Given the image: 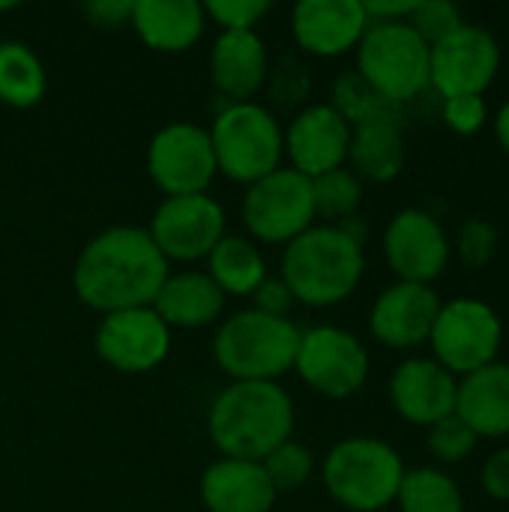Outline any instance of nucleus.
<instances>
[{"instance_id":"4be33fe9","label":"nucleus","mask_w":509,"mask_h":512,"mask_svg":"<svg viewBox=\"0 0 509 512\" xmlns=\"http://www.w3.org/2000/svg\"><path fill=\"white\" fill-rule=\"evenodd\" d=\"M456 417L477 435V441L509 438V363L495 360L459 378Z\"/></svg>"},{"instance_id":"412c9836","label":"nucleus","mask_w":509,"mask_h":512,"mask_svg":"<svg viewBox=\"0 0 509 512\" xmlns=\"http://www.w3.org/2000/svg\"><path fill=\"white\" fill-rule=\"evenodd\" d=\"M201 501L207 512H270L276 489L261 462L216 459L201 474Z\"/></svg>"},{"instance_id":"6ab92c4d","label":"nucleus","mask_w":509,"mask_h":512,"mask_svg":"<svg viewBox=\"0 0 509 512\" xmlns=\"http://www.w3.org/2000/svg\"><path fill=\"white\" fill-rule=\"evenodd\" d=\"M369 27L360 0H300L291 15L294 39L315 57H339L360 45Z\"/></svg>"},{"instance_id":"ddd939ff","label":"nucleus","mask_w":509,"mask_h":512,"mask_svg":"<svg viewBox=\"0 0 509 512\" xmlns=\"http://www.w3.org/2000/svg\"><path fill=\"white\" fill-rule=\"evenodd\" d=\"M384 258L399 282L432 285L450 264L453 243L438 216L423 207L399 210L384 228Z\"/></svg>"},{"instance_id":"423d86ee","label":"nucleus","mask_w":509,"mask_h":512,"mask_svg":"<svg viewBox=\"0 0 509 512\" xmlns=\"http://www.w3.org/2000/svg\"><path fill=\"white\" fill-rule=\"evenodd\" d=\"M216 171L234 183L252 186L282 168L285 138L279 120L258 102H228L207 129Z\"/></svg>"},{"instance_id":"a878e982","label":"nucleus","mask_w":509,"mask_h":512,"mask_svg":"<svg viewBox=\"0 0 509 512\" xmlns=\"http://www.w3.org/2000/svg\"><path fill=\"white\" fill-rule=\"evenodd\" d=\"M207 276L225 297H252L267 279V261L252 240L225 234L207 255Z\"/></svg>"},{"instance_id":"e433bc0d","label":"nucleus","mask_w":509,"mask_h":512,"mask_svg":"<svg viewBox=\"0 0 509 512\" xmlns=\"http://www.w3.org/2000/svg\"><path fill=\"white\" fill-rule=\"evenodd\" d=\"M480 486L492 501L509 504V444L495 450L480 468Z\"/></svg>"},{"instance_id":"4468645a","label":"nucleus","mask_w":509,"mask_h":512,"mask_svg":"<svg viewBox=\"0 0 509 512\" xmlns=\"http://www.w3.org/2000/svg\"><path fill=\"white\" fill-rule=\"evenodd\" d=\"M147 231L168 264L198 261L207 258L213 246L225 237V210L207 192L174 195L156 207Z\"/></svg>"},{"instance_id":"f704fd0d","label":"nucleus","mask_w":509,"mask_h":512,"mask_svg":"<svg viewBox=\"0 0 509 512\" xmlns=\"http://www.w3.org/2000/svg\"><path fill=\"white\" fill-rule=\"evenodd\" d=\"M270 12V0H210L204 15L219 21L222 30H255V24Z\"/></svg>"},{"instance_id":"b1692460","label":"nucleus","mask_w":509,"mask_h":512,"mask_svg":"<svg viewBox=\"0 0 509 512\" xmlns=\"http://www.w3.org/2000/svg\"><path fill=\"white\" fill-rule=\"evenodd\" d=\"M225 309V294L207 273H171L153 300V312L171 330H198L213 324Z\"/></svg>"},{"instance_id":"2f4dec72","label":"nucleus","mask_w":509,"mask_h":512,"mask_svg":"<svg viewBox=\"0 0 509 512\" xmlns=\"http://www.w3.org/2000/svg\"><path fill=\"white\" fill-rule=\"evenodd\" d=\"M426 447L438 462L459 465L474 453L477 435L456 414H450V417H444V420H438L435 426L426 429Z\"/></svg>"},{"instance_id":"dca6fc26","label":"nucleus","mask_w":509,"mask_h":512,"mask_svg":"<svg viewBox=\"0 0 509 512\" xmlns=\"http://www.w3.org/2000/svg\"><path fill=\"white\" fill-rule=\"evenodd\" d=\"M351 132H354L351 123L330 102L303 108L282 132L285 156L291 162L288 168H294L297 174L309 180L327 171L345 168Z\"/></svg>"},{"instance_id":"39448f33","label":"nucleus","mask_w":509,"mask_h":512,"mask_svg":"<svg viewBox=\"0 0 509 512\" xmlns=\"http://www.w3.org/2000/svg\"><path fill=\"white\" fill-rule=\"evenodd\" d=\"M405 462L381 438H345L324 456L321 477L330 498L351 512H381L396 504Z\"/></svg>"},{"instance_id":"0eeeda50","label":"nucleus","mask_w":509,"mask_h":512,"mask_svg":"<svg viewBox=\"0 0 509 512\" xmlns=\"http://www.w3.org/2000/svg\"><path fill=\"white\" fill-rule=\"evenodd\" d=\"M357 51V75L387 102L402 105L429 90V45L408 21L369 24Z\"/></svg>"},{"instance_id":"58836bf2","label":"nucleus","mask_w":509,"mask_h":512,"mask_svg":"<svg viewBox=\"0 0 509 512\" xmlns=\"http://www.w3.org/2000/svg\"><path fill=\"white\" fill-rule=\"evenodd\" d=\"M84 12L96 27H120L132 18V0H90Z\"/></svg>"},{"instance_id":"c85d7f7f","label":"nucleus","mask_w":509,"mask_h":512,"mask_svg":"<svg viewBox=\"0 0 509 512\" xmlns=\"http://www.w3.org/2000/svg\"><path fill=\"white\" fill-rule=\"evenodd\" d=\"M330 105L351 123V129L366 126V123H396L399 108H402V105H393L384 96H378L357 72H345L333 81Z\"/></svg>"},{"instance_id":"7c9ffc66","label":"nucleus","mask_w":509,"mask_h":512,"mask_svg":"<svg viewBox=\"0 0 509 512\" xmlns=\"http://www.w3.org/2000/svg\"><path fill=\"white\" fill-rule=\"evenodd\" d=\"M261 465H264L276 495H282V492H297L312 480L315 456H312V450L306 444L291 438V441L279 444Z\"/></svg>"},{"instance_id":"6e6552de","label":"nucleus","mask_w":509,"mask_h":512,"mask_svg":"<svg viewBox=\"0 0 509 512\" xmlns=\"http://www.w3.org/2000/svg\"><path fill=\"white\" fill-rule=\"evenodd\" d=\"M432 360L450 375L465 378L498 360L504 345V321L486 300L456 297L441 303L435 327L429 333Z\"/></svg>"},{"instance_id":"c9c22d12","label":"nucleus","mask_w":509,"mask_h":512,"mask_svg":"<svg viewBox=\"0 0 509 512\" xmlns=\"http://www.w3.org/2000/svg\"><path fill=\"white\" fill-rule=\"evenodd\" d=\"M444 123L456 135H477L489 123L486 96H453L444 99Z\"/></svg>"},{"instance_id":"a211bd4d","label":"nucleus","mask_w":509,"mask_h":512,"mask_svg":"<svg viewBox=\"0 0 509 512\" xmlns=\"http://www.w3.org/2000/svg\"><path fill=\"white\" fill-rule=\"evenodd\" d=\"M459 378L450 375L432 357H411L390 375V405L411 426H435L456 414Z\"/></svg>"},{"instance_id":"9d476101","label":"nucleus","mask_w":509,"mask_h":512,"mask_svg":"<svg viewBox=\"0 0 509 512\" xmlns=\"http://www.w3.org/2000/svg\"><path fill=\"white\" fill-rule=\"evenodd\" d=\"M243 222L261 243L288 246L315 225L312 180L294 168H276L243 192Z\"/></svg>"},{"instance_id":"4c0bfd02","label":"nucleus","mask_w":509,"mask_h":512,"mask_svg":"<svg viewBox=\"0 0 509 512\" xmlns=\"http://www.w3.org/2000/svg\"><path fill=\"white\" fill-rule=\"evenodd\" d=\"M252 300H255L252 309L267 312V315H276V318H288V312H291V306H294V297H291L288 285H285L279 276H267V279L258 285V291L252 294Z\"/></svg>"},{"instance_id":"20e7f679","label":"nucleus","mask_w":509,"mask_h":512,"mask_svg":"<svg viewBox=\"0 0 509 512\" xmlns=\"http://www.w3.org/2000/svg\"><path fill=\"white\" fill-rule=\"evenodd\" d=\"M300 333L291 318L243 309L222 321L213 360L234 381H276L294 369Z\"/></svg>"},{"instance_id":"aec40b11","label":"nucleus","mask_w":509,"mask_h":512,"mask_svg":"<svg viewBox=\"0 0 509 512\" xmlns=\"http://www.w3.org/2000/svg\"><path fill=\"white\" fill-rule=\"evenodd\" d=\"M267 45L255 30H222L210 48V81L231 102H252L267 84Z\"/></svg>"},{"instance_id":"473e14b6","label":"nucleus","mask_w":509,"mask_h":512,"mask_svg":"<svg viewBox=\"0 0 509 512\" xmlns=\"http://www.w3.org/2000/svg\"><path fill=\"white\" fill-rule=\"evenodd\" d=\"M498 246H501V231L495 228V222L477 216V219H468L462 228H459V237H456V255L459 261L468 267V270H483L492 264V258L498 255Z\"/></svg>"},{"instance_id":"5701e85b","label":"nucleus","mask_w":509,"mask_h":512,"mask_svg":"<svg viewBox=\"0 0 509 512\" xmlns=\"http://www.w3.org/2000/svg\"><path fill=\"white\" fill-rule=\"evenodd\" d=\"M129 24L147 48L180 54L204 36L207 15L195 0H132Z\"/></svg>"},{"instance_id":"1a4fd4ad","label":"nucleus","mask_w":509,"mask_h":512,"mask_svg":"<svg viewBox=\"0 0 509 512\" xmlns=\"http://www.w3.org/2000/svg\"><path fill=\"white\" fill-rule=\"evenodd\" d=\"M294 372L327 399H348L369 381V351L345 327L318 324L300 333Z\"/></svg>"},{"instance_id":"bb28decb","label":"nucleus","mask_w":509,"mask_h":512,"mask_svg":"<svg viewBox=\"0 0 509 512\" xmlns=\"http://www.w3.org/2000/svg\"><path fill=\"white\" fill-rule=\"evenodd\" d=\"M48 90V75L36 51L24 42H0V102L9 108H33Z\"/></svg>"},{"instance_id":"7ed1b4c3","label":"nucleus","mask_w":509,"mask_h":512,"mask_svg":"<svg viewBox=\"0 0 509 512\" xmlns=\"http://www.w3.org/2000/svg\"><path fill=\"white\" fill-rule=\"evenodd\" d=\"M363 273V246L339 225H312L285 246L279 264V279L288 285L294 303L318 309L348 300Z\"/></svg>"},{"instance_id":"a19ab883","label":"nucleus","mask_w":509,"mask_h":512,"mask_svg":"<svg viewBox=\"0 0 509 512\" xmlns=\"http://www.w3.org/2000/svg\"><path fill=\"white\" fill-rule=\"evenodd\" d=\"M6 9H15V3H0V12H6Z\"/></svg>"},{"instance_id":"9b49d317","label":"nucleus","mask_w":509,"mask_h":512,"mask_svg":"<svg viewBox=\"0 0 509 512\" xmlns=\"http://www.w3.org/2000/svg\"><path fill=\"white\" fill-rule=\"evenodd\" d=\"M501 42L480 24H462L429 48V87L444 99L486 96L501 72Z\"/></svg>"},{"instance_id":"72a5a7b5","label":"nucleus","mask_w":509,"mask_h":512,"mask_svg":"<svg viewBox=\"0 0 509 512\" xmlns=\"http://www.w3.org/2000/svg\"><path fill=\"white\" fill-rule=\"evenodd\" d=\"M408 24L432 48L441 39H447L450 33H456L465 24V15H462V9L453 0H417V9L408 18Z\"/></svg>"},{"instance_id":"ea45409f","label":"nucleus","mask_w":509,"mask_h":512,"mask_svg":"<svg viewBox=\"0 0 509 512\" xmlns=\"http://www.w3.org/2000/svg\"><path fill=\"white\" fill-rule=\"evenodd\" d=\"M495 138H498L501 150L509 156V99L495 111Z\"/></svg>"},{"instance_id":"2eb2a0df","label":"nucleus","mask_w":509,"mask_h":512,"mask_svg":"<svg viewBox=\"0 0 509 512\" xmlns=\"http://www.w3.org/2000/svg\"><path fill=\"white\" fill-rule=\"evenodd\" d=\"M96 354L123 375H144L165 363L171 351V327L153 306L102 315L96 327Z\"/></svg>"},{"instance_id":"f03ea898","label":"nucleus","mask_w":509,"mask_h":512,"mask_svg":"<svg viewBox=\"0 0 509 512\" xmlns=\"http://www.w3.org/2000/svg\"><path fill=\"white\" fill-rule=\"evenodd\" d=\"M297 414L291 393L276 381H234L210 405L207 432L222 459L264 462L291 441Z\"/></svg>"},{"instance_id":"c756f323","label":"nucleus","mask_w":509,"mask_h":512,"mask_svg":"<svg viewBox=\"0 0 509 512\" xmlns=\"http://www.w3.org/2000/svg\"><path fill=\"white\" fill-rule=\"evenodd\" d=\"M312 201L315 219L321 216L327 225H339L357 216L363 204V180L351 168H336L321 177H312Z\"/></svg>"},{"instance_id":"393cba45","label":"nucleus","mask_w":509,"mask_h":512,"mask_svg":"<svg viewBox=\"0 0 509 512\" xmlns=\"http://www.w3.org/2000/svg\"><path fill=\"white\" fill-rule=\"evenodd\" d=\"M351 171L369 183H390L405 168V135L399 123L354 126L348 147Z\"/></svg>"},{"instance_id":"f8f14e48","label":"nucleus","mask_w":509,"mask_h":512,"mask_svg":"<svg viewBox=\"0 0 509 512\" xmlns=\"http://www.w3.org/2000/svg\"><path fill=\"white\" fill-rule=\"evenodd\" d=\"M147 174L165 198L207 192L219 174L207 129L186 120L162 126L147 144Z\"/></svg>"},{"instance_id":"79ce46f5","label":"nucleus","mask_w":509,"mask_h":512,"mask_svg":"<svg viewBox=\"0 0 509 512\" xmlns=\"http://www.w3.org/2000/svg\"><path fill=\"white\" fill-rule=\"evenodd\" d=\"M507 216H509V198H507Z\"/></svg>"},{"instance_id":"cd10ccee","label":"nucleus","mask_w":509,"mask_h":512,"mask_svg":"<svg viewBox=\"0 0 509 512\" xmlns=\"http://www.w3.org/2000/svg\"><path fill=\"white\" fill-rule=\"evenodd\" d=\"M396 504L402 512H465L459 483L441 468L405 471Z\"/></svg>"},{"instance_id":"f257e3e1","label":"nucleus","mask_w":509,"mask_h":512,"mask_svg":"<svg viewBox=\"0 0 509 512\" xmlns=\"http://www.w3.org/2000/svg\"><path fill=\"white\" fill-rule=\"evenodd\" d=\"M168 276V261L147 228L114 225L90 237L78 252L72 285L84 306L111 315L153 306Z\"/></svg>"},{"instance_id":"f3484780","label":"nucleus","mask_w":509,"mask_h":512,"mask_svg":"<svg viewBox=\"0 0 509 512\" xmlns=\"http://www.w3.org/2000/svg\"><path fill=\"white\" fill-rule=\"evenodd\" d=\"M441 303L444 300L432 285L393 282L378 294L369 312V333L375 336V342L396 351L420 348L429 342Z\"/></svg>"}]
</instances>
